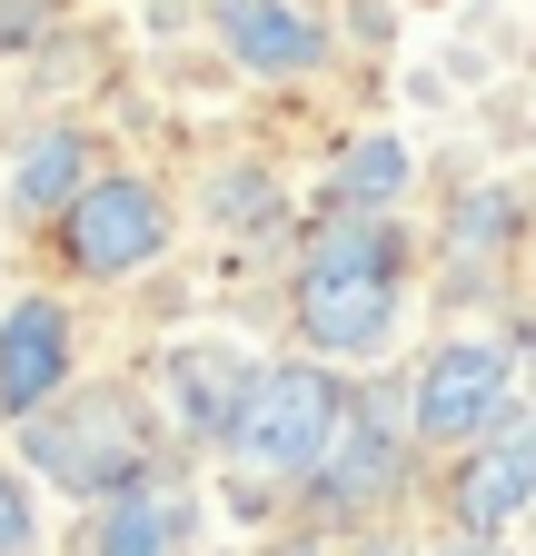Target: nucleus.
<instances>
[{
  "label": "nucleus",
  "instance_id": "f257e3e1",
  "mask_svg": "<svg viewBox=\"0 0 536 556\" xmlns=\"http://www.w3.org/2000/svg\"><path fill=\"white\" fill-rule=\"evenodd\" d=\"M397 299H408V278H397V229L328 208V229L298 258V338L318 348V358H378L387 328H397Z\"/></svg>",
  "mask_w": 536,
  "mask_h": 556
},
{
  "label": "nucleus",
  "instance_id": "f03ea898",
  "mask_svg": "<svg viewBox=\"0 0 536 556\" xmlns=\"http://www.w3.org/2000/svg\"><path fill=\"white\" fill-rule=\"evenodd\" d=\"M339 428H348V388L318 358H289V368H258L239 428H229V457L248 477H318V457L339 447Z\"/></svg>",
  "mask_w": 536,
  "mask_h": 556
},
{
  "label": "nucleus",
  "instance_id": "7ed1b4c3",
  "mask_svg": "<svg viewBox=\"0 0 536 556\" xmlns=\"http://www.w3.org/2000/svg\"><path fill=\"white\" fill-rule=\"evenodd\" d=\"M30 457L50 486H71L80 507H110L129 486H150V428L129 397H80V407H40L30 417Z\"/></svg>",
  "mask_w": 536,
  "mask_h": 556
},
{
  "label": "nucleus",
  "instance_id": "20e7f679",
  "mask_svg": "<svg viewBox=\"0 0 536 556\" xmlns=\"http://www.w3.org/2000/svg\"><path fill=\"white\" fill-rule=\"evenodd\" d=\"M159 249H169V199L150 179H129V169L90 179L71 208H60V258H71L80 278H140Z\"/></svg>",
  "mask_w": 536,
  "mask_h": 556
},
{
  "label": "nucleus",
  "instance_id": "39448f33",
  "mask_svg": "<svg viewBox=\"0 0 536 556\" xmlns=\"http://www.w3.org/2000/svg\"><path fill=\"white\" fill-rule=\"evenodd\" d=\"M507 388H516V358L497 338H447L437 358L418 368V397H408V428L427 447H477L507 428Z\"/></svg>",
  "mask_w": 536,
  "mask_h": 556
},
{
  "label": "nucleus",
  "instance_id": "423d86ee",
  "mask_svg": "<svg viewBox=\"0 0 536 556\" xmlns=\"http://www.w3.org/2000/svg\"><path fill=\"white\" fill-rule=\"evenodd\" d=\"M248 388H258V368L239 358V348H179L169 378H159V417H169V438H189V447H229Z\"/></svg>",
  "mask_w": 536,
  "mask_h": 556
},
{
  "label": "nucleus",
  "instance_id": "0eeeda50",
  "mask_svg": "<svg viewBox=\"0 0 536 556\" xmlns=\"http://www.w3.org/2000/svg\"><path fill=\"white\" fill-rule=\"evenodd\" d=\"M209 30L239 70H258V80H308V70H328V30L298 11V0H209Z\"/></svg>",
  "mask_w": 536,
  "mask_h": 556
},
{
  "label": "nucleus",
  "instance_id": "6e6552de",
  "mask_svg": "<svg viewBox=\"0 0 536 556\" xmlns=\"http://www.w3.org/2000/svg\"><path fill=\"white\" fill-rule=\"evenodd\" d=\"M60 388H71V308L60 299H11V318H0V407L40 417Z\"/></svg>",
  "mask_w": 536,
  "mask_h": 556
},
{
  "label": "nucleus",
  "instance_id": "1a4fd4ad",
  "mask_svg": "<svg viewBox=\"0 0 536 556\" xmlns=\"http://www.w3.org/2000/svg\"><path fill=\"white\" fill-rule=\"evenodd\" d=\"M397 467H408V438H397V417H387V397H348V428H339V447L318 457V497L328 507H378L387 486H397Z\"/></svg>",
  "mask_w": 536,
  "mask_h": 556
},
{
  "label": "nucleus",
  "instance_id": "9d476101",
  "mask_svg": "<svg viewBox=\"0 0 536 556\" xmlns=\"http://www.w3.org/2000/svg\"><path fill=\"white\" fill-rule=\"evenodd\" d=\"M536 507V428H497L477 438V457L457 467V527L467 536H497Z\"/></svg>",
  "mask_w": 536,
  "mask_h": 556
},
{
  "label": "nucleus",
  "instance_id": "9b49d317",
  "mask_svg": "<svg viewBox=\"0 0 536 556\" xmlns=\"http://www.w3.org/2000/svg\"><path fill=\"white\" fill-rule=\"evenodd\" d=\"M80 189H90V139L80 129H40L30 150L11 160V208H21V219H60Z\"/></svg>",
  "mask_w": 536,
  "mask_h": 556
},
{
  "label": "nucleus",
  "instance_id": "f8f14e48",
  "mask_svg": "<svg viewBox=\"0 0 536 556\" xmlns=\"http://www.w3.org/2000/svg\"><path fill=\"white\" fill-rule=\"evenodd\" d=\"M179 536H189V497L179 486H129V497L100 507L90 556H179Z\"/></svg>",
  "mask_w": 536,
  "mask_h": 556
},
{
  "label": "nucleus",
  "instance_id": "ddd939ff",
  "mask_svg": "<svg viewBox=\"0 0 536 556\" xmlns=\"http://www.w3.org/2000/svg\"><path fill=\"white\" fill-rule=\"evenodd\" d=\"M397 189H408V139H397V129L348 139V160L328 169V208H339V219H378Z\"/></svg>",
  "mask_w": 536,
  "mask_h": 556
},
{
  "label": "nucleus",
  "instance_id": "4468645a",
  "mask_svg": "<svg viewBox=\"0 0 536 556\" xmlns=\"http://www.w3.org/2000/svg\"><path fill=\"white\" fill-rule=\"evenodd\" d=\"M40 546V507H30V477L0 467V556H30Z\"/></svg>",
  "mask_w": 536,
  "mask_h": 556
},
{
  "label": "nucleus",
  "instance_id": "2eb2a0df",
  "mask_svg": "<svg viewBox=\"0 0 536 556\" xmlns=\"http://www.w3.org/2000/svg\"><path fill=\"white\" fill-rule=\"evenodd\" d=\"M437 556H497V536H457V546H437Z\"/></svg>",
  "mask_w": 536,
  "mask_h": 556
}]
</instances>
